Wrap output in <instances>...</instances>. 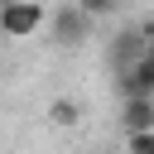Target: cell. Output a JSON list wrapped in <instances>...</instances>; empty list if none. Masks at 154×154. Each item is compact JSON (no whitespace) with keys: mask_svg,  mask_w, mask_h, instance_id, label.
<instances>
[{"mask_svg":"<svg viewBox=\"0 0 154 154\" xmlns=\"http://www.w3.org/2000/svg\"><path fill=\"white\" fill-rule=\"evenodd\" d=\"M116 82H120L125 96H154V58H144V48H140V58L130 67H120Z\"/></svg>","mask_w":154,"mask_h":154,"instance_id":"cell-3","label":"cell"},{"mask_svg":"<svg viewBox=\"0 0 154 154\" xmlns=\"http://www.w3.org/2000/svg\"><path fill=\"white\" fill-rule=\"evenodd\" d=\"M120 125H125V130H144V125H154V96H125V106H120Z\"/></svg>","mask_w":154,"mask_h":154,"instance_id":"cell-5","label":"cell"},{"mask_svg":"<svg viewBox=\"0 0 154 154\" xmlns=\"http://www.w3.org/2000/svg\"><path fill=\"white\" fill-rule=\"evenodd\" d=\"M125 149H135V154H154V125H144V130H125Z\"/></svg>","mask_w":154,"mask_h":154,"instance_id":"cell-7","label":"cell"},{"mask_svg":"<svg viewBox=\"0 0 154 154\" xmlns=\"http://www.w3.org/2000/svg\"><path fill=\"white\" fill-rule=\"evenodd\" d=\"M144 38H154V14H149V19H144Z\"/></svg>","mask_w":154,"mask_h":154,"instance_id":"cell-9","label":"cell"},{"mask_svg":"<svg viewBox=\"0 0 154 154\" xmlns=\"http://www.w3.org/2000/svg\"><path fill=\"white\" fill-rule=\"evenodd\" d=\"M48 120H53L58 130H72V125L82 120V101H72V96H58V101H48Z\"/></svg>","mask_w":154,"mask_h":154,"instance_id":"cell-6","label":"cell"},{"mask_svg":"<svg viewBox=\"0 0 154 154\" xmlns=\"http://www.w3.org/2000/svg\"><path fill=\"white\" fill-rule=\"evenodd\" d=\"M140 48H144V29H125V34H116V43H111V63H116V72L130 67V63L140 58Z\"/></svg>","mask_w":154,"mask_h":154,"instance_id":"cell-4","label":"cell"},{"mask_svg":"<svg viewBox=\"0 0 154 154\" xmlns=\"http://www.w3.org/2000/svg\"><path fill=\"white\" fill-rule=\"evenodd\" d=\"M43 19H48L43 0H5L0 5V34L5 38H29L43 29Z\"/></svg>","mask_w":154,"mask_h":154,"instance_id":"cell-1","label":"cell"},{"mask_svg":"<svg viewBox=\"0 0 154 154\" xmlns=\"http://www.w3.org/2000/svg\"><path fill=\"white\" fill-rule=\"evenodd\" d=\"M72 5H77V10H87L91 19H106V14H116V5H120V0H72Z\"/></svg>","mask_w":154,"mask_h":154,"instance_id":"cell-8","label":"cell"},{"mask_svg":"<svg viewBox=\"0 0 154 154\" xmlns=\"http://www.w3.org/2000/svg\"><path fill=\"white\" fill-rule=\"evenodd\" d=\"M48 24V34H53V43L58 48H77L87 34H91V14L87 10H77V5H63L53 19H43Z\"/></svg>","mask_w":154,"mask_h":154,"instance_id":"cell-2","label":"cell"}]
</instances>
